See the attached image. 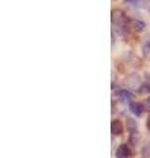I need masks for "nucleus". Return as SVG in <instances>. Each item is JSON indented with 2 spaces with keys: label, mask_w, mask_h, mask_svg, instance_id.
<instances>
[{
  "label": "nucleus",
  "mask_w": 150,
  "mask_h": 158,
  "mask_svg": "<svg viewBox=\"0 0 150 158\" xmlns=\"http://www.w3.org/2000/svg\"><path fill=\"white\" fill-rule=\"evenodd\" d=\"M133 2H136V0H125V3H131V4H132Z\"/></svg>",
  "instance_id": "15"
},
{
  "label": "nucleus",
  "mask_w": 150,
  "mask_h": 158,
  "mask_svg": "<svg viewBox=\"0 0 150 158\" xmlns=\"http://www.w3.org/2000/svg\"><path fill=\"white\" fill-rule=\"evenodd\" d=\"M132 153H131V149L127 144H121L119 145V148L116 149V157L119 158H125V157H131Z\"/></svg>",
  "instance_id": "6"
},
{
  "label": "nucleus",
  "mask_w": 150,
  "mask_h": 158,
  "mask_svg": "<svg viewBox=\"0 0 150 158\" xmlns=\"http://www.w3.org/2000/svg\"><path fill=\"white\" fill-rule=\"evenodd\" d=\"M141 156L142 157H150V141L145 142L141 148Z\"/></svg>",
  "instance_id": "11"
},
{
  "label": "nucleus",
  "mask_w": 150,
  "mask_h": 158,
  "mask_svg": "<svg viewBox=\"0 0 150 158\" xmlns=\"http://www.w3.org/2000/svg\"><path fill=\"white\" fill-rule=\"evenodd\" d=\"M115 45V32L112 31V46Z\"/></svg>",
  "instance_id": "13"
},
{
  "label": "nucleus",
  "mask_w": 150,
  "mask_h": 158,
  "mask_svg": "<svg viewBox=\"0 0 150 158\" xmlns=\"http://www.w3.org/2000/svg\"><path fill=\"white\" fill-rule=\"evenodd\" d=\"M129 111H131L134 116L137 117H141L144 115V111H145V107L142 103H136V102H131L129 103Z\"/></svg>",
  "instance_id": "4"
},
{
  "label": "nucleus",
  "mask_w": 150,
  "mask_h": 158,
  "mask_svg": "<svg viewBox=\"0 0 150 158\" xmlns=\"http://www.w3.org/2000/svg\"><path fill=\"white\" fill-rule=\"evenodd\" d=\"M125 86H127V88H129L131 91L138 92V90L142 86L141 75L137 73H131L129 75H127V78H125Z\"/></svg>",
  "instance_id": "1"
},
{
  "label": "nucleus",
  "mask_w": 150,
  "mask_h": 158,
  "mask_svg": "<svg viewBox=\"0 0 150 158\" xmlns=\"http://www.w3.org/2000/svg\"><path fill=\"white\" fill-rule=\"evenodd\" d=\"M141 140V135H140L138 129H134V131H131L128 135V141L129 144H131L132 146H136L138 144V141Z\"/></svg>",
  "instance_id": "8"
},
{
  "label": "nucleus",
  "mask_w": 150,
  "mask_h": 158,
  "mask_svg": "<svg viewBox=\"0 0 150 158\" xmlns=\"http://www.w3.org/2000/svg\"><path fill=\"white\" fill-rule=\"evenodd\" d=\"M125 125H127V129L129 132L134 131V129H138V123L134 120L133 117H127V120H125Z\"/></svg>",
  "instance_id": "10"
},
{
  "label": "nucleus",
  "mask_w": 150,
  "mask_h": 158,
  "mask_svg": "<svg viewBox=\"0 0 150 158\" xmlns=\"http://www.w3.org/2000/svg\"><path fill=\"white\" fill-rule=\"evenodd\" d=\"M146 128H148V131L150 132V116L148 117V121H146Z\"/></svg>",
  "instance_id": "12"
},
{
  "label": "nucleus",
  "mask_w": 150,
  "mask_h": 158,
  "mask_svg": "<svg viewBox=\"0 0 150 158\" xmlns=\"http://www.w3.org/2000/svg\"><path fill=\"white\" fill-rule=\"evenodd\" d=\"M149 13H150V6H149Z\"/></svg>",
  "instance_id": "16"
},
{
  "label": "nucleus",
  "mask_w": 150,
  "mask_h": 158,
  "mask_svg": "<svg viewBox=\"0 0 150 158\" xmlns=\"http://www.w3.org/2000/svg\"><path fill=\"white\" fill-rule=\"evenodd\" d=\"M116 98L119 99V102L120 103H123V104H125V106H129V103L132 102V99H133V94L131 92V90H127V88H123V90H117L116 91Z\"/></svg>",
  "instance_id": "2"
},
{
  "label": "nucleus",
  "mask_w": 150,
  "mask_h": 158,
  "mask_svg": "<svg viewBox=\"0 0 150 158\" xmlns=\"http://www.w3.org/2000/svg\"><path fill=\"white\" fill-rule=\"evenodd\" d=\"M112 24L119 31H123L125 28V15L121 11H113L112 12Z\"/></svg>",
  "instance_id": "3"
},
{
  "label": "nucleus",
  "mask_w": 150,
  "mask_h": 158,
  "mask_svg": "<svg viewBox=\"0 0 150 158\" xmlns=\"http://www.w3.org/2000/svg\"><path fill=\"white\" fill-rule=\"evenodd\" d=\"M146 106H148V107H150V96L146 99Z\"/></svg>",
  "instance_id": "14"
},
{
  "label": "nucleus",
  "mask_w": 150,
  "mask_h": 158,
  "mask_svg": "<svg viewBox=\"0 0 150 158\" xmlns=\"http://www.w3.org/2000/svg\"><path fill=\"white\" fill-rule=\"evenodd\" d=\"M141 52L144 54V57L150 59V33H148L144 38V42L141 45Z\"/></svg>",
  "instance_id": "7"
},
{
  "label": "nucleus",
  "mask_w": 150,
  "mask_h": 158,
  "mask_svg": "<svg viewBox=\"0 0 150 158\" xmlns=\"http://www.w3.org/2000/svg\"><path fill=\"white\" fill-rule=\"evenodd\" d=\"M111 132H112V135H115V136H120L124 132L123 123L120 120H117V118L112 120V123H111Z\"/></svg>",
  "instance_id": "5"
},
{
  "label": "nucleus",
  "mask_w": 150,
  "mask_h": 158,
  "mask_svg": "<svg viewBox=\"0 0 150 158\" xmlns=\"http://www.w3.org/2000/svg\"><path fill=\"white\" fill-rule=\"evenodd\" d=\"M132 28L134 32H142V31H145V28H146V24H145L142 20H134L132 23Z\"/></svg>",
  "instance_id": "9"
}]
</instances>
